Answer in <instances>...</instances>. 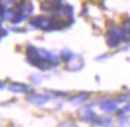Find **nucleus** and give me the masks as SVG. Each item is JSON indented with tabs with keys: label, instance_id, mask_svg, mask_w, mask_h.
Returning a JSON list of instances; mask_svg holds the SVG:
<instances>
[{
	"label": "nucleus",
	"instance_id": "nucleus-1",
	"mask_svg": "<svg viewBox=\"0 0 130 127\" xmlns=\"http://www.w3.org/2000/svg\"><path fill=\"white\" fill-rule=\"evenodd\" d=\"M102 110L105 112H113L117 109V104L113 102V101H106L105 103H102Z\"/></svg>",
	"mask_w": 130,
	"mask_h": 127
},
{
	"label": "nucleus",
	"instance_id": "nucleus-2",
	"mask_svg": "<svg viewBox=\"0 0 130 127\" xmlns=\"http://www.w3.org/2000/svg\"><path fill=\"white\" fill-rule=\"evenodd\" d=\"M31 101H34L35 103L42 104L48 101V97L47 96H42V95H37V96H34V98H31Z\"/></svg>",
	"mask_w": 130,
	"mask_h": 127
},
{
	"label": "nucleus",
	"instance_id": "nucleus-3",
	"mask_svg": "<svg viewBox=\"0 0 130 127\" xmlns=\"http://www.w3.org/2000/svg\"><path fill=\"white\" fill-rule=\"evenodd\" d=\"M86 98H87V95H79V97L77 96L76 98H72V99H71V103H75V104L81 103V102H82V101H84Z\"/></svg>",
	"mask_w": 130,
	"mask_h": 127
},
{
	"label": "nucleus",
	"instance_id": "nucleus-4",
	"mask_svg": "<svg viewBox=\"0 0 130 127\" xmlns=\"http://www.w3.org/2000/svg\"><path fill=\"white\" fill-rule=\"evenodd\" d=\"M125 110L126 112H130V104H128V106L125 107Z\"/></svg>",
	"mask_w": 130,
	"mask_h": 127
}]
</instances>
